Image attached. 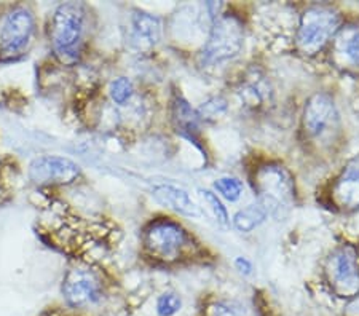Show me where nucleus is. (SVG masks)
<instances>
[{
	"label": "nucleus",
	"instance_id": "obj_1",
	"mask_svg": "<svg viewBox=\"0 0 359 316\" xmlns=\"http://www.w3.org/2000/svg\"><path fill=\"white\" fill-rule=\"evenodd\" d=\"M254 191L259 197V203L267 209L269 216H283L291 208L295 187L294 179L286 168L276 163H265L254 172Z\"/></svg>",
	"mask_w": 359,
	"mask_h": 316
},
{
	"label": "nucleus",
	"instance_id": "obj_2",
	"mask_svg": "<svg viewBox=\"0 0 359 316\" xmlns=\"http://www.w3.org/2000/svg\"><path fill=\"white\" fill-rule=\"evenodd\" d=\"M85 36V11L80 4H62L51 21L50 37L53 50L61 61H75Z\"/></svg>",
	"mask_w": 359,
	"mask_h": 316
},
{
	"label": "nucleus",
	"instance_id": "obj_3",
	"mask_svg": "<svg viewBox=\"0 0 359 316\" xmlns=\"http://www.w3.org/2000/svg\"><path fill=\"white\" fill-rule=\"evenodd\" d=\"M340 26V16L327 5H313L304 11L295 36V45L300 53L313 56L331 42Z\"/></svg>",
	"mask_w": 359,
	"mask_h": 316
},
{
	"label": "nucleus",
	"instance_id": "obj_4",
	"mask_svg": "<svg viewBox=\"0 0 359 316\" xmlns=\"http://www.w3.org/2000/svg\"><path fill=\"white\" fill-rule=\"evenodd\" d=\"M142 243L150 257L161 262H176L184 256L192 241L177 222L155 219L144 228Z\"/></svg>",
	"mask_w": 359,
	"mask_h": 316
},
{
	"label": "nucleus",
	"instance_id": "obj_5",
	"mask_svg": "<svg viewBox=\"0 0 359 316\" xmlns=\"http://www.w3.org/2000/svg\"><path fill=\"white\" fill-rule=\"evenodd\" d=\"M324 277L331 291L340 298L359 294V252L351 245L335 248L324 263Z\"/></svg>",
	"mask_w": 359,
	"mask_h": 316
},
{
	"label": "nucleus",
	"instance_id": "obj_6",
	"mask_svg": "<svg viewBox=\"0 0 359 316\" xmlns=\"http://www.w3.org/2000/svg\"><path fill=\"white\" fill-rule=\"evenodd\" d=\"M243 48V26L238 18L230 15L217 16L211 34L201 51V62L206 66L221 64L235 57Z\"/></svg>",
	"mask_w": 359,
	"mask_h": 316
},
{
	"label": "nucleus",
	"instance_id": "obj_7",
	"mask_svg": "<svg viewBox=\"0 0 359 316\" xmlns=\"http://www.w3.org/2000/svg\"><path fill=\"white\" fill-rule=\"evenodd\" d=\"M302 125L311 142L329 146L340 128L339 114L332 97L326 93L311 96L304 109Z\"/></svg>",
	"mask_w": 359,
	"mask_h": 316
},
{
	"label": "nucleus",
	"instance_id": "obj_8",
	"mask_svg": "<svg viewBox=\"0 0 359 316\" xmlns=\"http://www.w3.org/2000/svg\"><path fill=\"white\" fill-rule=\"evenodd\" d=\"M36 20L31 10L15 7L0 22V61H11L21 56L31 43Z\"/></svg>",
	"mask_w": 359,
	"mask_h": 316
},
{
	"label": "nucleus",
	"instance_id": "obj_9",
	"mask_svg": "<svg viewBox=\"0 0 359 316\" xmlns=\"http://www.w3.org/2000/svg\"><path fill=\"white\" fill-rule=\"evenodd\" d=\"M62 296L75 308L95 305L102 298V281L93 270L75 267L62 281Z\"/></svg>",
	"mask_w": 359,
	"mask_h": 316
},
{
	"label": "nucleus",
	"instance_id": "obj_10",
	"mask_svg": "<svg viewBox=\"0 0 359 316\" xmlns=\"http://www.w3.org/2000/svg\"><path fill=\"white\" fill-rule=\"evenodd\" d=\"M80 166L65 157L45 155L34 160L29 166V177L39 186H65L77 181Z\"/></svg>",
	"mask_w": 359,
	"mask_h": 316
},
{
	"label": "nucleus",
	"instance_id": "obj_11",
	"mask_svg": "<svg viewBox=\"0 0 359 316\" xmlns=\"http://www.w3.org/2000/svg\"><path fill=\"white\" fill-rule=\"evenodd\" d=\"M331 200L337 208L345 211L359 206V160L345 166L331 188Z\"/></svg>",
	"mask_w": 359,
	"mask_h": 316
},
{
	"label": "nucleus",
	"instance_id": "obj_12",
	"mask_svg": "<svg viewBox=\"0 0 359 316\" xmlns=\"http://www.w3.org/2000/svg\"><path fill=\"white\" fill-rule=\"evenodd\" d=\"M154 197L157 198V201H160L161 205L175 209L176 212H181L184 216H190V217L201 216L200 208L194 203L192 198L189 197V193L176 186H171V184H163V186L155 187Z\"/></svg>",
	"mask_w": 359,
	"mask_h": 316
},
{
	"label": "nucleus",
	"instance_id": "obj_13",
	"mask_svg": "<svg viewBox=\"0 0 359 316\" xmlns=\"http://www.w3.org/2000/svg\"><path fill=\"white\" fill-rule=\"evenodd\" d=\"M161 39V22L157 16L136 13L133 16V40L139 48H152Z\"/></svg>",
	"mask_w": 359,
	"mask_h": 316
},
{
	"label": "nucleus",
	"instance_id": "obj_14",
	"mask_svg": "<svg viewBox=\"0 0 359 316\" xmlns=\"http://www.w3.org/2000/svg\"><path fill=\"white\" fill-rule=\"evenodd\" d=\"M267 209L257 201V203L249 205L248 208L236 212L233 217V226L238 228L240 232L249 233L252 232V230H256L259 226H262L265 219H267Z\"/></svg>",
	"mask_w": 359,
	"mask_h": 316
},
{
	"label": "nucleus",
	"instance_id": "obj_15",
	"mask_svg": "<svg viewBox=\"0 0 359 316\" xmlns=\"http://www.w3.org/2000/svg\"><path fill=\"white\" fill-rule=\"evenodd\" d=\"M172 115H175L172 118L176 122L177 131H181L184 136L194 139L196 131H198V115H196V112H194L192 107L179 97L175 102V112H172Z\"/></svg>",
	"mask_w": 359,
	"mask_h": 316
},
{
	"label": "nucleus",
	"instance_id": "obj_16",
	"mask_svg": "<svg viewBox=\"0 0 359 316\" xmlns=\"http://www.w3.org/2000/svg\"><path fill=\"white\" fill-rule=\"evenodd\" d=\"M214 187L229 201L240 200L243 193V184L238 179H235V177H221V179L214 182Z\"/></svg>",
	"mask_w": 359,
	"mask_h": 316
},
{
	"label": "nucleus",
	"instance_id": "obj_17",
	"mask_svg": "<svg viewBox=\"0 0 359 316\" xmlns=\"http://www.w3.org/2000/svg\"><path fill=\"white\" fill-rule=\"evenodd\" d=\"M133 96V83L128 78L120 77L117 80H114L111 85V97L115 104L123 106L131 99Z\"/></svg>",
	"mask_w": 359,
	"mask_h": 316
},
{
	"label": "nucleus",
	"instance_id": "obj_18",
	"mask_svg": "<svg viewBox=\"0 0 359 316\" xmlns=\"http://www.w3.org/2000/svg\"><path fill=\"white\" fill-rule=\"evenodd\" d=\"M182 307V301L176 292H165L157 301L158 316H175Z\"/></svg>",
	"mask_w": 359,
	"mask_h": 316
},
{
	"label": "nucleus",
	"instance_id": "obj_19",
	"mask_svg": "<svg viewBox=\"0 0 359 316\" xmlns=\"http://www.w3.org/2000/svg\"><path fill=\"white\" fill-rule=\"evenodd\" d=\"M200 195H201V198L205 200V203L210 206L212 216L216 217L217 222L222 224V226H227L229 212H227V209H225V206L222 205V201L217 198V195L210 192V191H201Z\"/></svg>",
	"mask_w": 359,
	"mask_h": 316
},
{
	"label": "nucleus",
	"instance_id": "obj_20",
	"mask_svg": "<svg viewBox=\"0 0 359 316\" xmlns=\"http://www.w3.org/2000/svg\"><path fill=\"white\" fill-rule=\"evenodd\" d=\"M340 53L345 56V60L350 64H359V32H353L346 36L344 42L340 43Z\"/></svg>",
	"mask_w": 359,
	"mask_h": 316
},
{
	"label": "nucleus",
	"instance_id": "obj_21",
	"mask_svg": "<svg viewBox=\"0 0 359 316\" xmlns=\"http://www.w3.org/2000/svg\"><path fill=\"white\" fill-rule=\"evenodd\" d=\"M225 107L227 106H225L224 99H221V97H212L211 101L205 102V104L200 107V111L196 112V115H198V118L208 120L211 117H217L219 114H222L225 111Z\"/></svg>",
	"mask_w": 359,
	"mask_h": 316
},
{
	"label": "nucleus",
	"instance_id": "obj_22",
	"mask_svg": "<svg viewBox=\"0 0 359 316\" xmlns=\"http://www.w3.org/2000/svg\"><path fill=\"white\" fill-rule=\"evenodd\" d=\"M235 267L241 275H245V277H249V275H251L252 270H254L252 262L249 261L248 257H243V256L235 259Z\"/></svg>",
	"mask_w": 359,
	"mask_h": 316
},
{
	"label": "nucleus",
	"instance_id": "obj_23",
	"mask_svg": "<svg viewBox=\"0 0 359 316\" xmlns=\"http://www.w3.org/2000/svg\"><path fill=\"white\" fill-rule=\"evenodd\" d=\"M211 316H236V313L231 307L224 305V303H217L216 307H212Z\"/></svg>",
	"mask_w": 359,
	"mask_h": 316
}]
</instances>
